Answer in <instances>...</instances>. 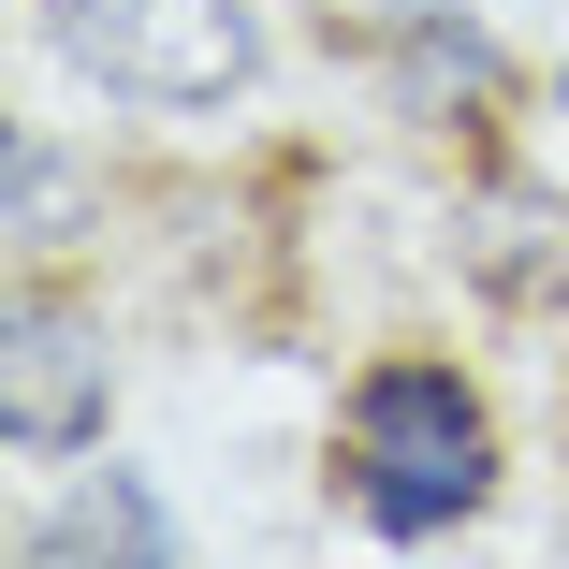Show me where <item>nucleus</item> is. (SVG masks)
Returning a JSON list of instances; mask_svg holds the SVG:
<instances>
[{
	"label": "nucleus",
	"mask_w": 569,
	"mask_h": 569,
	"mask_svg": "<svg viewBox=\"0 0 569 569\" xmlns=\"http://www.w3.org/2000/svg\"><path fill=\"white\" fill-rule=\"evenodd\" d=\"M482 482H497V423H482V395L452 380V366H380V380L351 395V497H366L395 540L452 526Z\"/></svg>",
	"instance_id": "nucleus-1"
},
{
	"label": "nucleus",
	"mask_w": 569,
	"mask_h": 569,
	"mask_svg": "<svg viewBox=\"0 0 569 569\" xmlns=\"http://www.w3.org/2000/svg\"><path fill=\"white\" fill-rule=\"evenodd\" d=\"M59 44L118 102H234L263 73L249 0H59Z\"/></svg>",
	"instance_id": "nucleus-2"
},
{
	"label": "nucleus",
	"mask_w": 569,
	"mask_h": 569,
	"mask_svg": "<svg viewBox=\"0 0 569 569\" xmlns=\"http://www.w3.org/2000/svg\"><path fill=\"white\" fill-rule=\"evenodd\" d=\"M102 423V351L73 307H16L0 321V438L16 452H88Z\"/></svg>",
	"instance_id": "nucleus-3"
},
{
	"label": "nucleus",
	"mask_w": 569,
	"mask_h": 569,
	"mask_svg": "<svg viewBox=\"0 0 569 569\" xmlns=\"http://www.w3.org/2000/svg\"><path fill=\"white\" fill-rule=\"evenodd\" d=\"M395 88L423 102V118H468V102H497V44L468 16H409L395 30Z\"/></svg>",
	"instance_id": "nucleus-4"
},
{
	"label": "nucleus",
	"mask_w": 569,
	"mask_h": 569,
	"mask_svg": "<svg viewBox=\"0 0 569 569\" xmlns=\"http://www.w3.org/2000/svg\"><path fill=\"white\" fill-rule=\"evenodd\" d=\"M161 540H176V526H161V497H147V482H88L59 526H30V555H44V569H73V555H161Z\"/></svg>",
	"instance_id": "nucleus-5"
}]
</instances>
